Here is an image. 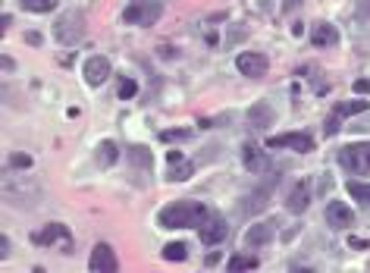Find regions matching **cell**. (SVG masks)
Wrapping results in <instances>:
<instances>
[{"label": "cell", "mask_w": 370, "mask_h": 273, "mask_svg": "<svg viewBox=\"0 0 370 273\" xmlns=\"http://www.w3.org/2000/svg\"><path fill=\"white\" fill-rule=\"evenodd\" d=\"M10 167H13V170L32 167V157H28V154H13V157H10Z\"/></svg>", "instance_id": "cell-27"}, {"label": "cell", "mask_w": 370, "mask_h": 273, "mask_svg": "<svg viewBox=\"0 0 370 273\" xmlns=\"http://www.w3.org/2000/svg\"><path fill=\"white\" fill-rule=\"evenodd\" d=\"M163 257H166V261H185V257H188V245H185V242H166V245H163Z\"/></svg>", "instance_id": "cell-23"}, {"label": "cell", "mask_w": 370, "mask_h": 273, "mask_svg": "<svg viewBox=\"0 0 370 273\" xmlns=\"http://www.w3.org/2000/svg\"><path fill=\"white\" fill-rule=\"evenodd\" d=\"M273 120H277V113H273V107L267 104V100H258L255 107H248V126L251 129H267V126H273Z\"/></svg>", "instance_id": "cell-17"}, {"label": "cell", "mask_w": 370, "mask_h": 273, "mask_svg": "<svg viewBox=\"0 0 370 273\" xmlns=\"http://www.w3.org/2000/svg\"><path fill=\"white\" fill-rule=\"evenodd\" d=\"M32 242L35 245H60L63 255H72V236L63 223H47L41 226L38 233H32Z\"/></svg>", "instance_id": "cell-5"}, {"label": "cell", "mask_w": 370, "mask_h": 273, "mask_svg": "<svg viewBox=\"0 0 370 273\" xmlns=\"http://www.w3.org/2000/svg\"><path fill=\"white\" fill-rule=\"evenodd\" d=\"M236 66L242 76L248 79H264L267 69H270V60H267L264 54H255V50H245V54L236 57Z\"/></svg>", "instance_id": "cell-8"}, {"label": "cell", "mask_w": 370, "mask_h": 273, "mask_svg": "<svg viewBox=\"0 0 370 273\" xmlns=\"http://www.w3.org/2000/svg\"><path fill=\"white\" fill-rule=\"evenodd\" d=\"M311 45L314 47H336L339 45V32L330 23H314L311 25Z\"/></svg>", "instance_id": "cell-16"}, {"label": "cell", "mask_w": 370, "mask_h": 273, "mask_svg": "<svg viewBox=\"0 0 370 273\" xmlns=\"http://www.w3.org/2000/svg\"><path fill=\"white\" fill-rule=\"evenodd\" d=\"M185 135H188V129H170V132H161V139L173 141V139H185Z\"/></svg>", "instance_id": "cell-28"}, {"label": "cell", "mask_w": 370, "mask_h": 273, "mask_svg": "<svg viewBox=\"0 0 370 273\" xmlns=\"http://www.w3.org/2000/svg\"><path fill=\"white\" fill-rule=\"evenodd\" d=\"M88 267H91L94 273H116V270H120V261H116L113 248L107 245V242H98V245H94V251H91Z\"/></svg>", "instance_id": "cell-10"}, {"label": "cell", "mask_w": 370, "mask_h": 273, "mask_svg": "<svg viewBox=\"0 0 370 273\" xmlns=\"http://www.w3.org/2000/svg\"><path fill=\"white\" fill-rule=\"evenodd\" d=\"M210 217V211L201 201H170L161 214H157V223L163 229H188V226H201Z\"/></svg>", "instance_id": "cell-1"}, {"label": "cell", "mask_w": 370, "mask_h": 273, "mask_svg": "<svg viewBox=\"0 0 370 273\" xmlns=\"http://www.w3.org/2000/svg\"><path fill=\"white\" fill-rule=\"evenodd\" d=\"M129 163H132V170L139 167L144 176H151V151L148 148H141V145L129 148Z\"/></svg>", "instance_id": "cell-19"}, {"label": "cell", "mask_w": 370, "mask_h": 273, "mask_svg": "<svg viewBox=\"0 0 370 273\" xmlns=\"http://www.w3.org/2000/svg\"><path fill=\"white\" fill-rule=\"evenodd\" d=\"M267 148H289V151H299V154H308V151H314V139L308 132H282V135H270Z\"/></svg>", "instance_id": "cell-7"}, {"label": "cell", "mask_w": 370, "mask_h": 273, "mask_svg": "<svg viewBox=\"0 0 370 273\" xmlns=\"http://www.w3.org/2000/svg\"><path fill=\"white\" fill-rule=\"evenodd\" d=\"M163 16V4L161 0H129V6L122 10V23L126 25H154Z\"/></svg>", "instance_id": "cell-2"}, {"label": "cell", "mask_w": 370, "mask_h": 273, "mask_svg": "<svg viewBox=\"0 0 370 273\" xmlns=\"http://www.w3.org/2000/svg\"><path fill=\"white\" fill-rule=\"evenodd\" d=\"M54 35H57V41H60V45H67V47L79 45V41L85 38V16L79 10L63 13L60 23L54 25Z\"/></svg>", "instance_id": "cell-4"}, {"label": "cell", "mask_w": 370, "mask_h": 273, "mask_svg": "<svg viewBox=\"0 0 370 273\" xmlns=\"http://www.w3.org/2000/svg\"><path fill=\"white\" fill-rule=\"evenodd\" d=\"M308 204H311V182H308V179H299V182H295V189L289 192L286 207L292 214H304V211H308Z\"/></svg>", "instance_id": "cell-14"}, {"label": "cell", "mask_w": 370, "mask_h": 273, "mask_svg": "<svg viewBox=\"0 0 370 273\" xmlns=\"http://www.w3.org/2000/svg\"><path fill=\"white\" fill-rule=\"evenodd\" d=\"M19 6L28 13H50L57 6V0H19Z\"/></svg>", "instance_id": "cell-25"}, {"label": "cell", "mask_w": 370, "mask_h": 273, "mask_svg": "<svg viewBox=\"0 0 370 273\" xmlns=\"http://www.w3.org/2000/svg\"><path fill=\"white\" fill-rule=\"evenodd\" d=\"M116 157H120V145L110 141V139L100 141V145H98V163H100V167H113Z\"/></svg>", "instance_id": "cell-20"}, {"label": "cell", "mask_w": 370, "mask_h": 273, "mask_svg": "<svg viewBox=\"0 0 370 273\" xmlns=\"http://www.w3.org/2000/svg\"><path fill=\"white\" fill-rule=\"evenodd\" d=\"M242 161H245V170H248V173H255V176H260V173H267V170H270V157H267L264 151H258L255 145H242Z\"/></svg>", "instance_id": "cell-15"}, {"label": "cell", "mask_w": 370, "mask_h": 273, "mask_svg": "<svg viewBox=\"0 0 370 273\" xmlns=\"http://www.w3.org/2000/svg\"><path fill=\"white\" fill-rule=\"evenodd\" d=\"M0 255H10V239H6V236H4V239H0Z\"/></svg>", "instance_id": "cell-31"}, {"label": "cell", "mask_w": 370, "mask_h": 273, "mask_svg": "<svg viewBox=\"0 0 370 273\" xmlns=\"http://www.w3.org/2000/svg\"><path fill=\"white\" fill-rule=\"evenodd\" d=\"M258 257L255 255H232L229 257V270H258Z\"/></svg>", "instance_id": "cell-24"}, {"label": "cell", "mask_w": 370, "mask_h": 273, "mask_svg": "<svg viewBox=\"0 0 370 273\" xmlns=\"http://www.w3.org/2000/svg\"><path fill=\"white\" fill-rule=\"evenodd\" d=\"M273 239V223H255L245 233V245L248 248H264Z\"/></svg>", "instance_id": "cell-18"}, {"label": "cell", "mask_w": 370, "mask_h": 273, "mask_svg": "<svg viewBox=\"0 0 370 273\" xmlns=\"http://www.w3.org/2000/svg\"><path fill=\"white\" fill-rule=\"evenodd\" d=\"M198 236H201V242H204V245H216V242H223L229 236V223L220 217V214H210L204 223L198 226Z\"/></svg>", "instance_id": "cell-9"}, {"label": "cell", "mask_w": 370, "mask_h": 273, "mask_svg": "<svg viewBox=\"0 0 370 273\" xmlns=\"http://www.w3.org/2000/svg\"><path fill=\"white\" fill-rule=\"evenodd\" d=\"M270 189H273V182H267V185H260L258 192H251V195H248V204H245V211H260V207H267Z\"/></svg>", "instance_id": "cell-21"}, {"label": "cell", "mask_w": 370, "mask_h": 273, "mask_svg": "<svg viewBox=\"0 0 370 273\" xmlns=\"http://www.w3.org/2000/svg\"><path fill=\"white\" fill-rule=\"evenodd\" d=\"M326 223L333 229H348L354 223V211L345 201H330V204H326Z\"/></svg>", "instance_id": "cell-13"}, {"label": "cell", "mask_w": 370, "mask_h": 273, "mask_svg": "<svg viewBox=\"0 0 370 273\" xmlns=\"http://www.w3.org/2000/svg\"><path fill=\"white\" fill-rule=\"evenodd\" d=\"M354 91H361V95H367V91H370V82H367V79H361V82H354Z\"/></svg>", "instance_id": "cell-30"}, {"label": "cell", "mask_w": 370, "mask_h": 273, "mask_svg": "<svg viewBox=\"0 0 370 273\" xmlns=\"http://www.w3.org/2000/svg\"><path fill=\"white\" fill-rule=\"evenodd\" d=\"M192 176H195L192 161H185L179 151H170V154H166V179H170V182H185V179H192Z\"/></svg>", "instance_id": "cell-11"}, {"label": "cell", "mask_w": 370, "mask_h": 273, "mask_svg": "<svg viewBox=\"0 0 370 273\" xmlns=\"http://www.w3.org/2000/svg\"><path fill=\"white\" fill-rule=\"evenodd\" d=\"M348 195L358 201V204L370 207V185H367V182H358V179H352V182H348Z\"/></svg>", "instance_id": "cell-22"}, {"label": "cell", "mask_w": 370, "mask_h": 273, "mask_svg": "<svg viewBox=\"0 0 370 273\" xmlns=\"http://www.w3.org/2000/svg\"><path fill=\"white\" fill-rule=\"evenodd\" d=\"M339 167L354 176H370V141L339 148Z\"/></svg>", "instance_id": "cell-3"}, {"label": "cell", "mask_w": 370, "mask_h": 273, "mask_svg": "<svg viewBox=\"0 0 370 273\" xmlns=\"http://www.w3.org/2000/svg\"><path fill=\"white\" fill-rule=\"evenodd\" d=\"M301 6V0H282V13H295Z\"/></svg>", "instance_id": "cell-29"}, {"label": "cell", "mask_w": 370, "mask_h": 273, "mask_svg": "<svg viewBox=\"0 0 370 273\" xmlns=\"http://www.w3.org/2000/svg\"><path fill=\"white\" fill-rule=\"evenodd\" d=\"M367 107H370V100H364V98H358V100H339V104L333 107V113L326 117L323 132L333 139V135H336L339 129H342V120H345V117H352V113H364Z\"/></svg>", "instance_id": "cell-6"}, {"label": "cell", "mask_w": 370, "mask_h": 273, "mask_svg": "<svg viewBox=\"0 0 370 273\" xmlns=\"http://www.w3.org/2000/svg\"><path fill=\"white\" fill-rule=\"evenodd\" d=\"M216 261H220V255H216V251H210V255H207V267H214Z\"/></svg>", "instance_id": "cell-32"}, {"label": "cell", "mask_w": 370, "mask_h": 273, "mask_svg": "<svg viewBox=\"0 0 370 273\" xmlns=\"http://www.w3.org/2000/svg\"><path fill=\"white\" fill-rule=\"evenodd\" d=\"M110 73H113V66H110L107 57H88L85 66H82V76H85V82L88 85H104Z\"/></svg>", "instance_id": "cell-12"}, {"label": "cell", "mask_w": 370, "mask_h": 273, "mask_svg": "<svg viewBox=\"0 0 370 273\" xmlns=\"http://www.w3.org/2000/svg\"><path fill=\"white\" fill-rule=\"evenodd\" d=\"M135 91H139V85H135L132 79H120V98L122 100H132Z\"/></svg>", "instance_id": "cell-26"}]
</instances>
